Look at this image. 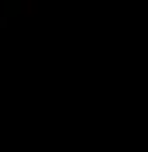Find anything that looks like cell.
Segmentation results:
<instances>
[{
  "label": "cell",
  "instance_id": "6da1fadb",
  "mask_svg": "<svg viewBox=\"0 0 148 152\" xmlns=\"http://www.w3.org/2000/svg\"><path fill=\"white\" fill-rule=\"evenodd\" d=\"M0 28H4V18H0Z\"/></svg>",
  "mask_w": 148,
  "mask_h": 152
}]
</instances>
